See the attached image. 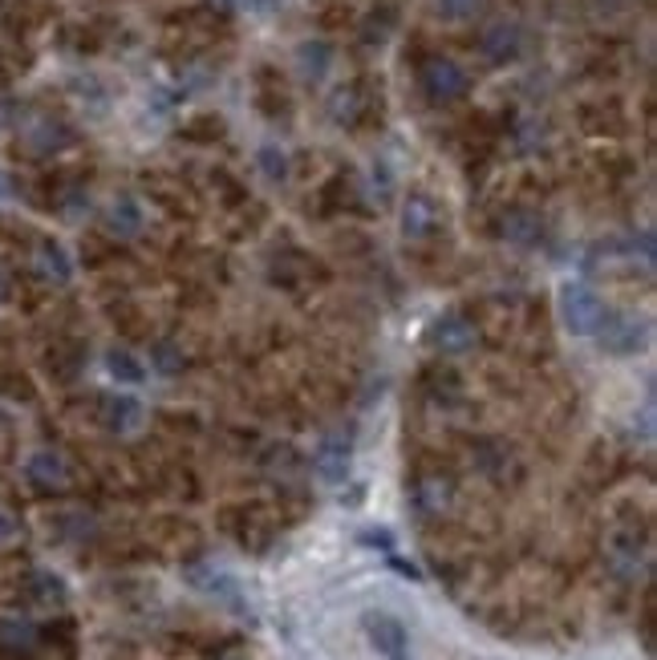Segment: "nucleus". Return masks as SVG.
Wrapping results in <instances>:
<instances>
[{
    "mask_svg": "<svg viewBox=\"0 0 657 660\" xmlns=\"http://www.w3.org/2000/svg\"><path fill=\"white\" fill-rule=\"evenodd\" d=\"M556 300H560L564 329L573 332V337H592V332H597V325L604 320L601 296H597L589 284H580V280H568V284H560Z\"/></svg>",
    "mask_w": 657,
    "mask_h": 660,
    "instance_id": "obj_1",
    "label": "nucleus"
},
{
    "mask_svg": "<svg viewBox=\"0 0 657 660\" xmlns=\"http://www.w3.org/2000/svg\"><path fill=\"white\" fill-rule=\"evenodd\" d=\"M418 81H422V93H427L434 106H451V102H458L471 86L467 69L458 66V61H451V57H430V61H422Z\"/></svg>",
    "mask_w": 657,
    "mask_h": 660,
    "instance_id": "obj_2",
    "label": "nucleus"
},
{
    "mask_svg": "<svg viewBox=\"0 0 657 660\" xmlns=\"http://www.w3.org/2000/svg\"><path fill=\"white\" fill-rule=\"evenodd\" d=\"M592 337L601 341L604 353H613V357H633V353H642L645 341H649V325L637 317H625V312H609V308H604V320L597 325Z\"/></svg>",
    "mask_w": 657,
    "mask_h": 660,
    "instance_id": "obj_3",
    "label": "nucleus"
},
{
    "mask_svg": "<svg viewBox=\"0 0 657 660\" xmlns=\"http://www.w3.org/2000/svg\"><path fill=\"white\" fill-rule=\"evenodd\" d=\"M362 628H365V640L374 645L377 657L410 660V633H406V624L398 621V616H389V612H365Z\"/></svg>",
    "mask_w": 657,
    "mask_h": 660,
    "instance_id": "obj_4",
    "label": "nucleus"
},
{
    "mask_svg": "<svg viewBox=\"0 0 657 660\" xmlns=\"http://www.w3.org/2000/svg\"><path fill=\"white\" fill-rule=\"evenodd\" d=\"M349 466H353V446H349L346 434L321 437V446L313 450V470H317V478L329 482V487H341V482H346Z\"/></svg>",
    "mask_w": 657,
    "mask_h": 660,
    "instance_id": "obj_5",
    "label": "nucleus"
},
{
    "mask_svg": "<svg viewBox=\"0 0 657 660\" xmlns=\"http://www.w3.org/2000/svg\"><path fill=\"white\" fill-rule=\"evenodd\" d=\"M427 341L434 344L439 353H451V357H458V353L475 349V325H471L467 317H458V312H446V317H439L427 329Z\"/></svg>",
    "mask_w": 657,
    "mask_h": 660,
    "instance_id": "obj_6",
    "label": "nucleus"
},
{
    "mask_svg": "<svg viewBox=\"0 0 657 660\" xmlns=\"http://www.w3.org/2000/svg\"><path fill=\"white\" fill-rule=\"evenodd\" d=\"M479 49H484V57L491 66H508V61H516L523 49L520 25H516V21H496V25H487L484 37H479Z\"/></svg>",
    "mask_w": 657,
    "mask_h": 660,
    "instance_id": "obj_7",
    "label": "nucleus"
},
{
    "mask_svg": "<svg viewBox=\"0 0 657 660\" xmlns=\"http://www.w3.org/2000/svg\"><path fill=\"white\" fill-rule=\"evenodd\" d=\"M25 475H29V482L37 490H45V494H61V490H69V466L61 454H54V450H37V454L25 463Z\"/></svg>",
    "mask_w": 657,
    "mask_h": 660,
    "instance_id": "obj_8",
    "label": "nucleus"
},
{
    "mask_svg": "<svg viewBox=\"0 0 657 660\" xmlns=\"http://www.w3.org/2000/svg\"><path fill=\"white\" fill-rule=\"evenodd\" d=\"M188 583L191 588H200V592L215 595V600H228V604H236L243 612L240 604V583L231 580L228 571L212 568V564H195V568H188Z\"/></svg>",
    "mask_w": 657,
    "mask_h": 660,
    "instance_id": "obj_9",
    "label": "nucleus"
},
{
    "mask_svg": "<svg viewBox=\"0 0 657 660\" xmlns=\"http://www.w3.org/2000/svg\"><path fill=\"white\" fill-rule=\"evenodd\" d=\"M455 499V482L446 475H422L415 482V507L422 515H443Z\"/></svg>",
    "mask_w": 657,
    "mask_h": 660,
    "instance_id": "obj_10",
    "label": "nucleus"
},
{
    "mask_svg": "<svg viewBox=\"0 0 657 660\" xmlns=\"http://www.w3.org/2000/svg\"><path fill=\"white\" fill-rule=\"evenodd\" d=\"M143 406H138L135 397H102V425H106L110 434H131V430H138L143 425Z\"/></svg>",
    "mask_w": 657,
    "mask_h": 660,
    "instance_id": "obj_11",
    "label": "nucleus"
},
{
    "mask_svg": "<svg viewBox=\"0 0 657 660\" xmlns=\"http://www.w3.org/2000/svg\"><path fill=\"white\" fill-rule=\"evenodd\" d=\"M439 227V207L427 195H410L403 212V236L406 239H427Z\"/></svg>",
    "mask_w": 657,
    "mask_h": 660,
    "instance_id": "obj_12",
    "label": "nucleus"
},
{
    "mask_svg": "<svg viewBox=\"0 0 657 660\" xmlns=\"http://www.w3.org/2000/svg\"><path fill=\"white\" fill-rule=\"evenodd\" d=\"M37 272H41V280H49V284H69L73 264H69L66 248L54 243V239H45V243L37 248Z\"/></svg>",
    "mask_w": 657,
    "mask_h": 660,
    "instance_id": "obj_13",
    "label": "nucleus"
},
{
    "mask_svg": "<svg viewBox=\"0 0 657 660\" xmlns=\"http://www.w3.org/2000/svg\"><path fill=\"white\" fill-rule=\"evenodd\" d=\"M29 600L41 607H54V604H66V583H61V576H54V571H29Z\"/></svg>",
    "mask_w": 657,
    "mask_h": 660,
    "instance_id": "obj_14",
    "label": "nucleus"
},
{
    "mask_svg": "<svg viewBox=\"0 0 657 660\" xmlns=\"http://www.w3.org/2000/svg\"><path fill=\"white\" fill-rule=\"evenodd\" d=\"M106 227L114 236H135V231H143V207H138V198L131 195L114 198L106 215Z\"/></svg>",
    "mask_w": 657,
    "mask_h": 660,
    "instance_id": "obj_15",
    "label": "nucleus"
},
{
    "mask_svg": "<svg viewBox=\"0 0 657 660\" xmlns=\"http://www.w3.org/2000/svg\"><path fill=\"white\" fill-rule=\"evenodd\" d=\"M106 369H110V377H114V382H122V385H143V382H147V365H143V361L131 353V349H110Z\"/></svg>",
    "mask_w": 657,
    "mask_h": 660,
    "instance_id": "obj_16",
    "label": "nucleus"
},
{
    "mask_svg": "<svg viewBox=\"0 0 657 660\" xmlns=\"http://www.w3.org/2000/svg\"><path fill=\"white\" fill-rule=\"evenodd\" d=\"M499 231L511 239V243H536L540 239V219L532 212H508L499 219Z\"/></svg>",
    "mask_w": 657,
    "mask_h": 660,
    "instance_id": "obj_17",
    "label": "nucleus"
},
{
    "mask_svg": "<svg viewBox=\"0 0 657 660\" xmlns=\"http://www.w3.org/2000/svg\"><path fill=\"white\" fill-rule=\"evenodd\" d=\"M329 61H333V54H329V45H325V41H309V45H301V49H296V66H301V73H305L309 81L325 78Z\"/></svg>",
    "mask_w": 657,
    "mask_h": 660,
    "instance_id": "obj_18",
    "label": "nucleus"
},
{
    "mask_svg": "<svg viewBox=\"0 0 657 660\" xmlns=\"http://www.w3.org/2000/svg\"><path fill=\"white\" fill-rule=\"evenodd\" d=\"M358 110H362V90H358V86L337 90L333 102H329V114H333V122H353V118H358Z\"/></svg>",
    "mask_w": 657,
    "mask_h": 660,
    "instance_id": "obj_19",
    "label": "nucleus"
},
{
    "mask_svg": "<svg viewBox=\"0 0 657 660\" xmlns=\"http://www.w3.org/2000/svg\"><path fill=\"white\" fill-rule=\"evenodd\" d=\"M484 9V0H439V13L451 16V21H467Z\"/></svg>",
    "mask_w": 657,
    "mask_h": 660,
    "instance_id": "obj_20",
    "label": "nucleus"
},
{
    "mask_svg": "<svg viewBox=\"0 0 657 660\" xmlns=\"http://www.w3.org/2000/svg\"><path fill=\"white\" fill-rule=\"evenodd\" d=\"M358 543L362 547H377V551H394V531L389 527H365L362 535H358Z\"/></svg>",
    "mask_w": 657,
    "mask_h": 660,
    "instance_id": "obj_21",
    "label": "nucleus"
},
{
    "mask_svg": "<svg viewBox=\"0 0 657 660\" xmlns=\"http://www.w3.org/2000/svg\"><path fill=\"white\" fill-rule=\"evenodd\" d=\"M260 162H264V171H269L272 179H284V155L276 159V146H264V150H260Z\"/></svg>",
    "mask_w": 657,
    "mask_h": 660,
    "instance_id": "obj_22",
    "label": "nucleus"
},
{
    "mask_svg": "<svg viewBox=\"0 0 657 660\" xmlns=\"http://www.w3.org/2000/svg\"><path fill=\"white\" fill-rule=\"evenodd\" d=\"M159 369L162 373H174V369H183V361L174 357L171 349H167V344H159Z\"/></svg>",
    "mask_w": 657,
    "mask_h": 660,
    "instance_id": "obj_23",
    "label": "nucleus"
},
{
    "mask_svg": "<svg viewBox=\"0 0 657 660\" xmlns=\"http://www.w3.org/2000/svg\"><path fill=\"white\" fill-rule=\"evenodd\" d=\"M389 564L398 568V576H406V580H422V571L415 568V564H406V559H398V555L389 551Z\"/></svg>",
    "mask_w": 657,
    "mask_h": 660,
    "instance_id": "obj_24",
    "label": "nucleus"
},
{
    "mask_svg": "<svg viewBox=\"0 0 657 660\" xmlns=\"http://www.w3.org/2000/svg\"><path fill=\"white\" fill-rule=\"evenodd\" d=\"M16 539V523L9 515H0V547H9Z\"/></svg>",
    "mask_w": 657,
    "mask_h": 660,
    "instance_id": "obj_25",
    "label": "nucleus"
},
{
    "mask_svg": "<svg viewBox=\"0 0 657 660\" xmlns=\"http://www.w3.org/2000/svg\"><path fill=\"white\" fill-rule=\"evenodd\" d=\"M0 195H4V179H0Z\"/></svg>",
    "mask_w": 657,
    "mask_h": 660,
    "instance_id": "obj_26",
    "label": "nucleus"
},
{
    "mask_svg": "<svg viewBox=\"0 0 657 660\" xmlns=\"http://www.w3.org/2000/svg\"><path fill=\"white\" fill-rule=\"evenodd\" d=\"M0 296H4V284H0Z\"/></svg>",
    "mask_w": 657,
    "mask_h": 660,
    "instance_id": "obj_27",
    "label": "nucleus"
}]
</instances>
